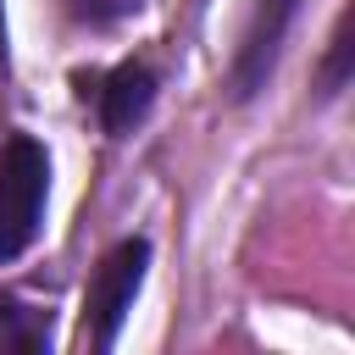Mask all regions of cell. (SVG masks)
<instances>
[{
	"instance_id": "2",
	"label": "cell",
	"mask_w": 355,
	"mask_h": 355,
	"mask_svg": "<svg viewBox=\"0 0 355 355\" xmlns=\"http://www.w3.org/2000/svg\"><path fill=\"white\" fill-rule=\"evenodd\" d=\"M144 266H150V244L144 239H122L100 261V272H94V283L83 294V338H89V349H111L116 344L122 316L133 311V294L144 283Z\"/></svg>"
},
{
	"instance_id": "6",
	"label": "cell",
	"mask_w": 355,
	"mask_h": 355,
	"mask_svg": "<svg viewBox=\"0 0 355 355\" xmlns=\"http://www.w3.org/2000/svg\"><path fill=\"white\" fill-rule=\"evenodd\" d=\"M128 6H139V0H72V11H78V17H94V22H105V17H122Z\"/></svg>"
},
{
	"instance_id": "5",
	"label": "cell",
	"mask_w": 355,
	"mask_h": 355,
	"mask_svg": "<svg viewBox=\"0 0 355 355\" xmlns=\"http://www.w3.org/2000/svg\"><path fill=\"white\" fill-rule=\"evenodd\" d=\"M39 349H50V316L22 300H0V355H39Z\"/></svg>"
},
{
	"instance_id": "1",
	"label": "cell",
	"mask_w": 355,
	"mask_h": 355,
	"mask_svg": "<svg viewBox=\"0 0 355 355\" xmlns=\"http://www.w3.org/2000/svg\"><path fill=\"white\" fill-rule=\"evenodd\" d=\"M44 194H50L44 144L28 139V133H11L6 150H0V261H17L39 239Z\"/></svg>"
},
{
	"instance_id": "3",
	"label": "cell",
	"mask_w": 355,
	"mask_h": 355,
	"mask_svg": "<svg viewBox=\"0 0 355 355\" xmlns=\"http://www.w3.org/2000/svg\"><path fill=\"white\" fill-rule=\"evenodd\" d=\"M294 11H300V0H255V17H250V28H244L239 61H233V94H239V100H250V94L266 83V72H272V61H277V44H283V33H288V22H294Z\"/></svg>"
},
{
	"instance_id": "4",
	"label": "cell",
	"mask_w": 355,
	"mask_h": 355,
	"mask_svg": "<svg viewBox=\"0 0 355 355\" xmlns=\"http://www.w3.org/2000/svg\"><path fill=\"white\" fill-rule=\"evenodd\" d=\"M94 100H100L105 133H128V128L150 111V100H155V72H150L144 61H122V67L105 72V83H100Z\"/></svg>"
}]
</instances>
